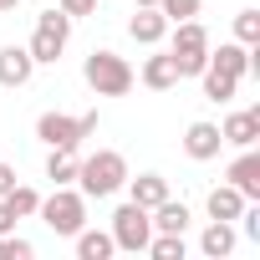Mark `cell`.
<instances>
[{"mask_svg": "<svg viewBox=\"0 0 260 260\" xmlns=\"http://www.w3.org/2000/svg\"><path fill=\"white\" fill-rule=\"evenodd\" d=\"M107 235H112V245H117V250L138 255V250H148V240H153V219H148V209H143V204L127 199V204H117V214H112Z\"/></svg>", "mask_w": 260, "mask_h": 260, "instance_id": "obj_7", "label": "cell"}, {"mask_svg": "<svg viewBox=\"0 0 260 260\" xmlns=\"http://www.w3.org/2000/svg\"><path fill=\"white\" fill-rule=\"evenodd\" d=\"M235 245H240L235 219H209L204 235H199V255H204V260H224V255H235Z\"/></svg>", "mask_w": 260, "mask_h": 260, "instance_id": "obj_9", "label": "cell"}, {"mask_svg": "<svg viewBox=\"0 0 260 260\" xmlns=\"http://www.w3.org/2000/svg\"><path fill=\"white\" fill-rule=\"evenodd\" d=\"M199 82H204V97H209V102H235V92H240V82L224 77V72H214V67H204Z\"/></svg>", "mask_w": 260, "mask_h": 260, "instance_id": "obj_20", "label": "cell"}, {"mask_svg": "<svg viewBox=\"0 0 260 260\" xmlns=\"http://www.w3.org/2000/svg\"><path fill=\"white\" fill-rule=\"evenodd\" d=\"M102 127V117L97 112H41L36 117V138L46 143V148H82V138H92Z\"/></svg>", "mask_w": 260, "mask_h": 260, "instance_id": "obj_4", "label": "cell"}, {"mask_svg": "<svg viewBox=\"0 0 260 260\" xmlns=\"http://www.w3.org/2000/svg\"><path fill=\"white\" fill-rule=\"evenodd\" d=\"M72 240H77V260H112V255H117V245H112V235H107V230L82 224Z\"/></svg>", "mask_w": 260, "mask_h": 260, "instance_id": "obj_18", "label": "cell"}, {"mask_svg": "<svg viewBox=\"0 0 260 260\" xmlns=\"http://www.w3.org/2000/svg\"><path fill=\"white\" fill-rule=\"evenodd\" d=\"M148 255H153V260H184L189 245H184V235H153V240H148Z\"/></svg>", "mask_w": 260, "mask_h": 260, "instance_id": "obj_22", "label": "cell"}, {"mask_svg": "<svg viewBox=\"0 0 260 260\" xmlns=\"http://www.w3.org/2000/svg\"><path fill=\"white\" fill-rule=\"evenodd\" d=\"M67 41H72V16L56 6V11H41L36 16V31H31V56H36V67H56L61 61V51H67Z\"/></svg>", "mask_w": 260, "mask_h": 260, "instance_id": "obj_6", "label": "cell"}, {"mask_svg": "<svg viewBox=\"0 0 260 260\" xmlns=\"http://www.w3.org/2000/svg\"><path fill=\"white\" fill-rule=\"evenodd\" d=\"M122 189H127V199L143 204V209H153V204H164V199H169V179H164V174H138V179L127 174V184H122Z\"/></svg>", "mask_w": 260, "mask_h": 260, "instance_id": "obj_17", "label": "cell"}, {"mask_svg": "<svg viewBox=\"0 0 260 260\" xmlns=\"http://www.w3.org/2000/svg\"><path fill=\"white\" fill-rule=\"evenodd\" d=\"M122 184H127V158L117 148H102V153H92V158L77 164V189L87 199H112Z\"/></svg>", "mask_w": 260, "mask_h": 260, "instance_id": "obj_1", "label": "cell"}, {"mask_svg": "<svg viewBox=\"0 0 260 260\" xmlns=\"http://www.w3.org/2000/svg\"><path fill=\"white\" fill-rule=\"evenodd\" d=\"M138 6H158V0H133V11H138Z\"/></svg>", "mask_w": 260, "mask_h": 260, "instance_id": "obj_29", "label": "cell"}, {"mask_svg": "<svg viewBox=\"0 0 260 260\" xmlns=\"http://www.w3.org/2000/svg\"><path fill=\"white\" fill-rule=\"evenodd\" d=\"M224 184H235L245 199H260V153L255 148H240V158L224 169Z\"/></svg>", "mask_w": 260, "mask_h": 260, "instance_id": "obj_12", "label": "cell"}, {"mask_svg": "<svg viewBox=\"0 0 260 260\" xmlns=\"http://www.w3.org/2000/svg\"><path fill=\"white\" fill-rule=\"evenodd\" d=\"M235 41L260 46V11H240V16H235Z\"/></svg>", "mask_w": 260, "mask_h": 260, "instance_id": "obj_23", "label": "cell"}, {"mask_svg": "<svg viewBox=\"0 0 260 260\" xmlns=\"http://www.w3.org/2000/svg\"><path fill=\"white\" fill-rule=\"evenodd\" d=\"M11 230H16V209L0 199V235H11Z\"/></svg>", "mask_w": 260, "mask_h": 260, "instance_id": "obj_27", "label": "cell"}, {"mask_svg": "<svg viewBox=\"0 0 260 260\" xmlns=\"http://www.w3.org/2000/svg\"><path fill=\"white\" fill-rule=\"evenodd\" d=\"M77 148H51L46 153V179H51V189H61V184H77Z\"/></svg>", "mask_w": 260, "mask_h": 260, "instance_id": "obj_19", "label": "cell"}, {"mask_svg": "<svg viewBox=\"0 0 260 260\" xmlns=\"http://www.w3.org/2000/svg\"><path fill=\"white\" fill-rule=\"evenodd\" d=\"M219 148H224V138H219V122H189V127H184V153H189L194 164H209V158H219Z\"/></svg>", "mask_w": 260, "mask_h": 260, "instance_id": "obj_8", "label": "cell"}, {"mask_svg": "<svg viewBox=\"0 0 260 260\" xmlns=\"http://www.w3.org/2000/svg\"><path fill=\"white\" fill-rule=\"evenodd\" d=\"M148 219H153V235H184L194 214H189V204H184V199H174V194H169L164 204H153V209H148Z\"/></svg>", "mask_w": 260, "mask_h": 260, "instance_id": "obj_16", "label": "cell"}, {"mask_svg": "<svg viewBox=\"0 0 260 260\" xmlns=\"http://www.w3.org/2000/svg\"><path fill=\"white\" fill-rule=\"evenodd\" d=\"M36 77V56L26 46H0V87H26Z\"/></svg>", "mask_w": 260, "mask_h": 260, "instance_id": "obj_13", "label": "cell"}, {"mask_svg": "<svg viewBox=\"0 0 260 260\" xmlns=\"http://www.w3.org/2000/svg\"><path fill=\"white\" fill-rule=\"evenodd\" d=\"M169 56L179 67V77H199L209 67V31L189 16V21H174L169 26Z\"/></svg>", "mask_w": 260, "mask_h": 260, "instance_id": "obj_3", "label": "cell"}, {"mask_svg": "<svg viewBox=\"0 0 260 260\" xmlns=\"http://www.w3.org/2000/svg\"><path fill=\"white\" fill-rule=\"evenodd\" d=\"M82 77H87V87H92L97 97H127L133 82H138V72L127 67V56H117V51H107V46L82 61Z\"/></svg>", "mask_w": 260, "mask_h": 260, "instance_id": "obj_2", "label": "cell"}, {"mask_svg": "<svg viewBox=\"0 0 260 260\" xmlns=\"http://www.w3.org/2000/svg\"><path fill=\"white\" fill-rule=\"evenodd\" d=\"M56 6H61V11L77 21V16H92V11H97V0H56Z\"/></svg>", "mask_w": 260, "mask_h": 260, "instance_id": "obj_25", "label": "cell"}, {"mask_svg": "<svg viewBox=\"0 0 260 260\" xmlns=\"http://www.w3.org/2000/svg\"><path fill=\"white\" fill-rule=\"evenodd\" d=\"M138 82H143L148 92H174L184 77H179V67H174V56H169V51H153V56L138 67Z\"/></svg>", "mask_w": 260, "mask_h": 260, "instance_id": "obj_11", "label": "cell"}, {"mask_svg": "<svg viewBox=\"0 0 260 260\" xmlns=\"http://www.w3.org/2000/svg\"><path fill=\"white\" fill-rule=\"evenodd\" d=\"M6 11H16V0H0V16H6Z\"/></svg>", "mask_w": 260, "mask_h": 260, "instance_id": "obj_28", "label": "cell"}, {"mask_svg": "<svg viewBox=\"0 0 260 260\" xmlns=\"http://www.w3.org/2000/svg\"><path fill=\"white\" fill-rule=\"evenodd\" d=\"M41 219H46V230L51 235H77L82 224H87V194L77 189V184H61V189H51L46 199H41V209H36Z\"/></svg>", "mask_w": 260, "mask_h": 260, "instance_id": "obj_5", "label": "cell"}, {"mask_svg": "<svg viewBox=\"0 0 260 260\" xmlns=\"http://www.w3.org/2000/svg\"><path fill=\"white\" fill-rule=\"evenodd\" d=\"M127 36H133L138 46H158V41L169 36V16H164L158 6H138V16L127 21Z\"/></svg>", "mask_w": 260, "mask_h": 260, "instance_id": "obj_14", "label": "cell"}, {"mask_svg": "<svg viewBox=\"0 0 260 260\" xmlns=\"http://www.w3.org/2000/svg\"><path fill=\"white\" fill-rule=\"evenodd\" d=\"M16 184H21V179H16V164H0V199H6Z\"/></svg>", "mask_w": 260, "mask_h": 260, "instance_id": "obj_26", "label": "cell"}, {"mask_svg": "<svg viewBox=\"0 0 260 260\" xmlns=\"http://www.w3.org/2000/svg\"><path fill=\"white\" fill-rule=\"evenodd\" d=\"M245 204H255V199H245L235 184H214L209 199H204V214H209V219H240Z\"/></svg>", "mask_w": 260, "mask_h": 260, "instance_id": "obj_15", "label": "cell"}, {"mask_svg": "<svg viewBox=\"0 0 260 260\" xmlns=\"http://www.w3.org/2000/svg\"><path fill=\"white\" fill-rule=\"evenodd\" d=\"M219 138L235 143V148H255L260 143V107H245V112H230L219 122Z\"/></svg>", "mask_w": 260, "mask_h": 260, "instance_id": "obj_10", "label": "cell"}, {"mask_svg": "<svg viewBox=\"0 0 260 260\" xmlns=\"http://www.w3.org/2000/svg\"><path fill=\"white\" fill-rule=\"evenodd\" d=\"M158 11H164V16H169V26H174V21L199 16V11H204V0H158Z\"/></svg>", "mask_w": 260, "mask_h": 260, "instance_id": "obj_24", "label": "cell"}, {"mask_svg": "<svg viewBox=\"0 0 260 260\" xmlns=\"http://www.w3.org/2000/svg\"><path fill=\"white\" fill-rule=\"evenodd\" d=\"M6 204H11V209H16V219H31V214H36V209H41V194H36V189H31V184H16V189H11V194H6Z\"/></svg>", "mask_w": 260, "mask_h": 260, "instance_id": "obj_21", "label": "cell"}]
</instances>
